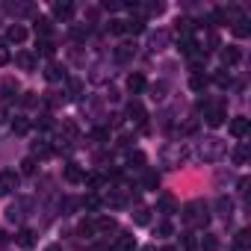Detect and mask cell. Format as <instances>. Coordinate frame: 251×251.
I'll return each instance as SVG.
<instances>
[{
  "label": "cell",
  "instance_id": "6da1fadb",
  "mask_svg": "<svg viewBox=\"0 0 251 251\" xmlns=\"http://www.w3.org/2000/svg\"><path fill=\"white\" fill-rule=\"evenodd\" d=\"M180 216H183V225L186 227H204L210 222V207L204 201H189Z\"/></svg>",
  "mask_w": 251,
  "mask_h": 251
},
{
  "label": "cell",
  "instance_id": "7a4b0ae2",
  "mask_svg": "<svg viewBox=\"0 0 251 251\" xmlns=\"http://www.w3.org/2000/svg\"><path fill=\"white\" fill-rule=\"evenodd\" d=\"M198 109L204 112V121L210 124V127H222L225 124V118H227V109H225V103L222 100H198Z\"/></svg>",
  "mask_w": 251,
  "mask_h": 251
},
{
  "label": "cell",
  "instance_id": "3957f363",
  "mask_svg": "<svg viewBox=\"0 0 251 251\" xmlns=\"http://www.w3.org/2000/svg\"><path fill=\"white\" fill-rule=\"evenodd\" d=\"M225 154H227V145H225L222 139H216V136H210V139H204V142L198 145V157H201L204 163H219Z\"/></svg>",
  "mask_w": 251,
  "mask_h": 251
},
{
  "label": "cell",
  "instance_id": "277c9868",
  "mask_svg": "<svg viewBox=\"0 0 251 251\" xmlns=\"http://www.w3.org/2000/svg\"><path fill=\"white\" fill-rule=\"evenodd\" d=\"M18 189V172H0V198H6Z\"/></svg>",
  "mask_w": 251,
  "mask_h": 251
},
{
  "label": "cell",
  "instance_id": "5b68a950",
  "mask_svg": "<svg viewBox=\"0 0 251 251\" xmlns=\"http://www.w3.org/2000/svg\"><path fill=\"white\" fill-rule=\"evenodd\" d=\"M180 160H186V148H183L180 142H177V145H169V148L163 151V163H166L169 169H175Z\"/></svg>",
  "mask_w": 251,
  "mask_h": 251
},
{
  "label": "cell",
  "instance_id": "8992f818",
  "mask_svg": "<svg viewBox=\"0 0 251 251\" xmlns=\"http://www.w3.org/2000/svg\"><path fill=\"white\" fill-rule=\"evenodd\" d=\"M62 175H65V180H68V183H83V180H86V172H83V166H80V163H65Z\"/></svg>",
  "mask_w": 251,
  "mask_h": 251
},
{
  "label": "cell",
  "instance_id": "52a82bcc",
  "mask_svg": "<svg viewBox=\"0 0 251 251\" xmlns=\"http://www.w3.org/2000/svg\"><path fill=\"white\" fill-rule=\"evenodd\" d=\"M248 130H251V124H248V118H245V115H236V118L230 121V136L245 139V136H248Z\"/></svg>",
  "mask_w": 251,
  "mask_h": 251
},
{
  "label": "cell",
  "instance_id": "ba28073f",
  "mask_svg": "<svg viewBox=\"0 0 251 251\" xmlns=\"http://www.w3.org/2000/svg\"><path fill=\"white\" fill-rule=\"evenodd\" d=\"M166 45H169V33H166V30H157V33H151V36H148V50H151V53L163 50Z\"/></svg>",
  "mask_w": 251,
  "mask_h": 251
},
{
  "label": "cell",
  "instance_id": "9c48e42d",
  "mask_svg": "<svg viewBox=\"0 0 251 251\" xmlns=\"http://www.w3.org/2000/svg\"><path fill=\"white\" fill-rule=\"evenodd\" d=\"M24 39H27V30H24L21 24H9V30H6V39H3V42H6V45H21Z\"/></svg>",
  "mask_w": 251,
  "mask_h": 251
},
{
  "label": "cell",
  "instance_id": "30bf717a",
  "mask_svg": "<svg viewBox=\"0 0 251 251\" xmlns=\"http://www.w3.org/2000/svg\"><path fill=\"white\" fill-rule=\"evenodd\" d=\"M112 248H115V251H136V239H133V233H118Z\"/></svg>",
  "mask_w": 251,
  "mask_h": 251
},
{
  "label": "cell",
  "instance_id": "8fae6325",
  "mask_svg": "<svg viewBox=\"0 0 251 251\" xmlns=\"http://www.w3.org/2000/svg\"><path fill=\"white\" fill-rule=\"evenodd\" d=\"M233 36H236V39H248V36H251V21H248L245 15H239V18L233 21Z\"/></svg>",
  "mask_w": 251,
  "mask_h": 251
},
{
  "label": "cell",
  "instance_id": "7c38bea8",
  "mask_svg": "<svg viewBox=\"0 0 251 251\" xmlns=\"http://www.w3.org/2000/svg\"><path fill=\"white\" fill-rule=\"evenodd\" d=\"M50 12H53V18L68 21V18L74 15V3H68V0H65V3H53V6H50Z\"/></svg>",
  "mask_w": 251,
  "mask_h": 251
},
{
  "label": "cell",
  "instance_id": "4fadbf2b",
  "mask_svg": "<svg viewBox=\"0 0 251 251\" xmlns=\"http://www.w3.org/2000/svg\"><path fill=\"white\" fill-rule=\"evenodd\" d=\"M242 59V53H239V48H233V45H227V48H222V62H225V68L227 65H236Z\"/></svg>",
  "mask_w": 251,
  "mask_h": 251
},
{
  "label": "cell",
  "instance_id": "5bb4252c",
  "mask_svg": "<svg viewBox=\"0 0 251 251\" xmlns=\"http://www.w3.org/2000/svg\"><path fill=\"white\" fill-rule=\"evenodd\" d=\"M15 62H18V68H24V71H33L36 68V53H30V50H21L18 56H15Z\"/></svg>",
  "mask_w": 251,
  "mask_h": 251
},
{
  "label": "cell",
  "instance_id": "9a60e30c",
  "mask_svg": "<svg viewBox=\"0 0 251 251\" xmlns=\"http://www.w3.org/2000/svg\"><path fill=\"white\" fill-rule=\"evenodd\" d=\"M145 86H148V83H145V74H139V71H133V74L127 77V89H130L133 95H139V92H145Z\"/></svg>",
  "mask_w": 251,
  "mask_h": 251
},
{
  "label": "cell",
  "instance_id": "2e32d148",
  "mask_svg": "<svg viewBox=\"0 0 251 251\" xmlns=\"http://www.w3.org/2000/svg\"><path fill=\"white\" fill-rule=\"evenodd\" d=\"M27 207H30V201H18V204H12V207L6 210V219H9V222H21V219L27 216V213H24Z\"/></svg>",
  "mask_w": 251,
  "mask_h": 251
},
{
  "label": "cell",
  "instance_id": "e0dca14e",
  "mask_svg": "<svg viewBox=\"0 0 251 251\" xmlns=\"http://www.w3.org/2000/svg\"><path fill=\"white\" fill-rule=\"evenodd\" d=\"M175 33H177V42H180V39H189V36H192V21H189V18H177V21H175Z\"/></svg>",
  "mask_w": 251,
  "mask_h": 251
},
{
  "label": "cell",
  "instance_id": "ac0fdd59",
  "mask_svg": "<svg viewBox=\"0 0 251 251\" xmlns=\"http://www.w3.org/2000/svg\"><path fill=\"white\" fill-rule=\"evenodd\" d=\"M142 30H145V18H142V15H136V18H130V21H124V33L139 36Z\"/></svg>",
  "mask_w": 251,
  "mask_h": 251
},
{
  "label": "cell",
  "instance_id": "d6986e66",
  "mask_svg": "<svg viewBox=\"0 0 251 251\" xmlns=\"http://www.w3.org/2000/svg\"><path fill=\"white\" fill-rule=\"evenodd\" d=\"M127 115H130L136 124H145V118H148V115H145V109H142V103H136V100H130V103H127Z\"/></svg>",
  "mask_w": 251,
  "mask_h": 251
},
{
  "label": "cell",
  "instance_id": "ffe728a7",
  "mask_svg": "<svg viewBox=\"0 0 251 251\" xmlns=\"http://www.w3.org/2000/svg\"><path fill=\"white\" fill-rule=\"evenodd\" d=\"M160 210H163L166 216H172V213L177 210V201H175L172 192H163V195H160Z\"/></svg>",
  "mask_w": 251,
  "mask_h": 251
},
{
  "label": "cell",
  "instance_id": "44dd1931",
  "mask_svg": "<svg viewBox=\"0 0 251 251\" xmlns=\"http://www.w3.org/2000/svg\"><path fill=\"white\" fill-rule=\"evenodd\" d=\"M216 210H219L222 219H230V216H233V201H230L227 195H222V198L216 201Z\"/></svg>",
  "mask_w": 251,
  "mask_h": 251
},
{
  "label": "cell",
  "instance_id": "7402d4cb",
  "mask_svg": "<svg viewBox=\"0 0 251 251\" xmlns=\"http://www.w3.org/2000/svg\"><path fill=\"white\" fill-rule=\"evenodd\" d=\"M112 230H115V219H109V216L95 219V233H112Z\"/></svg>",
  "mask_w": 251,
  "mask_h": 251
},
{
  "label": "cell",
  "instance_id": "603a6c76",
  "mask_svg": "<svg viewBox=\"0 0 251 251\" xmlns=\"http://www.w3.org/2000/svg\"><path fill=\"white\" fill-rule=\"evenodd\" d=\"M45 77H48L50 83H56V80H65V68H62L59 62H50V65H48V71H45Z\"/></svg>",
  "mask_w": 251,
  "mask_h": 251
},
{
  "label": "cell",
  "instance_id": "cb8c5ba5",
  "mask_svg": "<svg viewBox=\"0 0 251 251\" xmlns=\"http://www.w3.org/2000/svg\"><path fill=\"white\" fill-rule=\"evenodd\" d=\"M213 83H216L219 89H227V86L233 83V77H230V71H227V68H219V71L213 74Z\"/></svg>",
  "mask_w": 251,
  "mask_h": 251
},
{
  "label": "cell",
  "instance_id": "d4e9b609",
  "mask_svg": "<svg viewBox=\"0 0 251 251\" xmlns=\"http://www.w3.org/2000/svg\"><path fill=\"white\" fill-rule=\"evenodd\" d=\"M50 30H53V21H50V18H36V36L48 39V36H50Z\"/></svg>",
  "mask_w": 251,
  "mask_h": 251
},
{
  "label": "cell",
  "instance_id": "484cf974",
  "mask_svg": "<svg viewBox=\"0 0 251 251\" xmlns=\"http://www.w3.org/2000/svg\"><path fill=\"white\" fill-rule=\"evenodd\" d=\"M160 186V175L157 172H145L142 175V189H157Z\"/></svg>",
  "mask_w": 251,
  "mask_h": 251
},
{
  "label": "cell",
  "instance_id": "4316f807",
  "mask_svg": "<svg viewBox=\"0 0 251 251\" xmlns=\"http://www.w3.org/2000/svg\"><path fill=\"white\" fill-rule=\"evenodd\" d=\"M198 245H201V251H219V239H216L213 233H204Z\"/></svg>",
  "mask_w": 251,
  "mask_h": 251
},
{
  "label": "cell",
  "instance_id": "83f0119b",
  "mask_svg": "<svg viewBox=\"0 0 251 251\" xmlns=\"http://www.w3.org/2000/svg\"><path fill=\"white\" fill-rule=\"evenodd\" d=\"M106 204H109V207H124V204H127V198H124L118 189H109V195H106Z\"/></svg>",
  "mask_w": 251,
  "mask_h": 251
},
{
  "label": "cell",
  "instance_id": "f1b7e54d",
  "mask_svg": "<svg viewBox=\"0 0 251 251\" xmlns=\"http://www.w3.org/2000/svg\"><path fill=\"white\" fill-rule=\"evenodd\" d=\"M245 160H248V142H242V145H236V148H233V163H236V166H242Z\"/></svg>",
  "mask_w": 251,
  "mask_h": 251
},
{
  "label": "cell",
  "instance_id": "f546056e",
  "mask_svg": "<svg viewBox=\"0 0 251 251\" xmlns=\"http://www.w3.org/2000/svg\"><path fill=\"white\" fill-rule=\"evenodd\" d=\"M233 245H236L239 251H248V245H251V233H248V230H239L236 239H233Z\"/></svg>",
  "mask_w": 251,
  "mask_h": 251
},
{
  "label": "cell",
  "instance_id": "4dcf8cb0",
  "mask_svg": "<svg viewBox=\"0 0 251 251\" xmlns=\"http://www.w3.org/2000/svg\"><path fill=\"white\" fill-rule=\"evenodd\" d=\"M36 48H39V53H42V56H48V59H50V56L56 53V48H53V42H50V39H42V42H39Z\"/></svg>",
  "mask_w": 251,
  "mask_h": 251
},
{
  "label": "cell",
  "instance_id": "1f68e13d",
  "mask_svg": "<svg viewBox=\"0 0 251 251\" xmlns=\"http://www.w3.org/2000/svg\"><path fill=\"white\" fill-rule=\"evenodd\" d=\"M33 242H36V233H33L30 227H24V230L18 233V245H24V248H30Z\"/></svg>",
  "mask_w": 251,
  "mask_h": 251
},
{
  "label": "cell",
  "instance_id": "d6a6232c",
  "mask_svg": "<svg viewBox=\"0 0 251 251\" xmlns=\"http://www.w3.org/2000/svg\"><path fill=\"white\" fill-rule=\"evenodd\" d=\"M130 56H133V48L130 45H118V50H115V59L118 62H127Z\"/></svg>",
  "mask_w": 251,
  "mask_h": 251
},
{
  "label": "cell",
  "instance_id": "836d02e7",
  "mask_svg": "<svg viewBox=\"0 0 251 251\" xmlns=\"http://www.w3.org/2000/svg\"><path fill=\"white\" fill-rule=\"evenodd\" d=\"M27 130H30V118H15V121H12V133L21 136V133H27Z\"/></svg>",
  "mask_w": 251,
  "mask_h": 251
},
{
  "label": "cell",
  "instance_id": "e575fe53",
  "mask_svg": "<svg viewBox=\"0 0 251 251\" xmlns=\"http://www.w3.org/2000/svg\"><path fill=\"white\" fill-rule=\"evenodd\" d=\"M148 213H151L148 207H136V213H133V222H136V225H148V222H151V216H148Z\"/></svg>",
  "mask_w": 251,
  "mask_h": 251
},
{
  "label": "cell",
  "instance_id": "d590c367",
  "mask_svg": "<svg viewBox=\"0 0 251 251\" xmlns=\"http://www.w3.org/2000/svg\"><path fill=\"white\" fill-rule=\"evenodd\" d=\"M189 86H192L195 92H204V89H207V77H204V74H192V80H189Z\"/></svg>",
  "mask_w": 251,
  "mask_h": 251
},
{
  "label": "cell",
  "instance_id": "8d00e7d4",
  "mask_svg": "<svg viewBox=\"0 0 251 251\" xmlns=\"http://www.w3.org/2000/svg\"><path fill=\"white\" fill-rule=\"evenodd\" d=\"M21 175H36V157H24L21 160Z\"/></svg>",
  "mask_w": 251,
  "mask_h": 251
},
{
  "label": "cell",
  "instance_id": "74e56055",
  "mask_svg": "<svg viewBox=\"0 0 251 251\" xmlns=\"http://www.w3.org/2000/svg\"><path fill=\"white\" fill-rule=\"evenodd\" d=\"M9 59H12V50H9V45L0 39V65H9Z\"/></svg>",
  "mask_w": 251,
  "mask_h": 251
},
{
  "label": "cell",
  "instance_id": "f35d334b",
  "mask_svg": "<svg viewBox=\"0 0 251 251\" xmlns=\"http://www.w3.org/2000/svg\"><path fill=\"white\" fill-rule=\"evenodd\" d=\"M151 98H154V100H163V98H166V83H154V86H151Z\"/></svg>",
  "mask_w": 251,
  "mask_h": 251
},
{
  "label": "cell",
  "instance_id": "ab89813d",
  "mask_svg": "<svg viewBox=\"0 0 251 251\" xmlns=\"http://www.w3.org/2000/svg\"><path fill=\"white\" fill-rule=\"evenodd\" d=\"M127 163H130V166H133V169H145V157H142V154H139V151H133V154H130V157H127Z\"/></svg>",
  "mask_w": 251,
  "mask_h": 251
},
{
  "label": "cell",
  "instance_id": "60d3db41",
  "mask_svg": "<svg viewBox=\"0 0 251 251\" xmlns=\"http://www.w3.org/2000/svg\"><path fill=\"white\" fill-rule=\"evenodd\" d=\"M109 33H115V36H124V21H121V18L109 21Z\"/></svg>",
  "mask_w": 251,
  "mask_h": 251
},
{
  "label": "cell",
  "instance_id": "b9f144b4",
  "mask_svg": "<svg viewBox=\"0 0 251 251\" xmlns=\"http://www.w3.org/2000/svg\"><path fill=\"white\" fill-rule=\"evenodd\" d=\"M36 103H39V98H36V95H33V92H27V95H24V98H21V106H27V109H33V106H36Z\"/></svg>",
  "mask_w": 251,
  "mask_h": 251
},
{
  "label": "cell",
  "instance_id": "7bdbcfd3",
  "mask_svg": "<svg viewBox=\"0 0 251 251\" xmlns=\"http://www.w3.org/2000/svg\"><path fill=\"white\" fill-rule=\"evenodd\" d=\"M98 204H100L98 195H86V198H83V207H86V210H98Z\"/></svg>",
  "mask_w": 251,
  "mask_h": 251
},
{
  "label": "cell",
  "instance_id": "ee69618b",
  "mask_svg": "<svg viewBox=\"0 0 251 251\" xmlns=\"http://www.w3.org/2000/svg\"><path fill=\"white\" fill-rule=\"evenodd\" d=\"M163 9H166L163 3H145V12H148V15H160Z\"/></svg>",
  "mask_w": 251,
  "mask_h": 251
},
{
  "label": "cell",
  "instance_id": "f6af8a7d",
  "mask_svg": "<svg viewBox=\"0 0 251 251\" xmlns=\"http://www.w3.org/2000/svg\"><path fill=\"white\" fill-rule=\"evenodd\" d=\"M95 139H98V142H106V139H109V130H106V127H98V130H95Z\"/></svg>",
  "mask_w": 251,
  "mask_h": 251
},
{
  "label": "cell",
  "instance_id": "bcb514c9",
  "mask_svg": "<svg viewBox=\"0 0 251 251\" xmlns=\"http://www.w3.org/2000/svg\"><path fill=\"white\" fill-rule=\"evenodd\" d=\"M157 233H160V236H172V225H169V222H160Z\"/></svg>",
  "mask_w": 251,
  "mask_h": 251
},
{
  "label": "cell",
  "instance_id": "7dc6e473",
  "mask_svg": "<svg viewBox=\"0 0 251 251\" xmlns=\"http://www.w3.org/2000/svg\"><path fill=\"white\" fill-rule=\"evenodd\" d=\"M15 89H18V86H15L12 80H6V83H3V92H6V98H12V92H15Z\"/></svg>",
  "mask_w": 251,
  "mask_h": 251
},
{
  "label": "cell",
  "instance_id": "c3c4849f",
  "mask_svg": "<svg viewBox=\"0 0 251 251\" xmlns=\"http://www.w3.org/2000/svg\"><path fill=\"white\" fill-rule=\"evenodd\" d=\"M124 3H118V0H106V3H103V9H121Z\"/></svg>",
  "mask_w": 251,
  "mask_h": 251
},
{
  "label": "cell",
  "instance_id": "681fc988",
  "mask_svg": "<svg viewBox=\"0 0 251 251\" xmlns=\"http://www.w3.org/2000/svg\"><path fill=\"white\" fill-rule=\"evenodd\" d=\"M89 33V27H74V39H83Z\"/></svg>",
  "mask_w": 251,
  "mask_h": 251
},
{
  "label": "cell",
  "instance_id": "f907efd6",
  "mask_svg": "<svg viewBox=\"0 0 251 251\" xmlns=\"http://www.w3.org/2000/svg\"><path fill=\"white\" fill-rule=\"evenodd\" d=\"M0 121H6V103H0Z\"/></svg>",
  "mask_w": 251,
  "mask_h": 251
},
{
  "label": "cell",
  "instance_id": "816d5d0a",
  "mask_svg": "<svg viewBox=\"0 0 251 251\" xmlns=\"http://www.w3.org/2000/svg\"><path fill=\"white\" fill-rule=\"evenodd\" d=\"M45 251H62V248H59V245H48Z\"/></svg>",
  "mask_w": 251,
  "mask_h": 251
},
{
  "label": "cell",
  "instance_id": "f5cc1de1",
  "mask_svg": "<svg viewBox=\"0 0 251 251\" xmlns=\"http://www.w3.org/2000/svg\"><path fill=\"white\" fill-rule=\"evenodd\" d=\"M163 251H177V248H175V245H166V248H163Z\"/></svg>",
  "mask_w": 251,
  "mask_h": 251
}]
</instances>
